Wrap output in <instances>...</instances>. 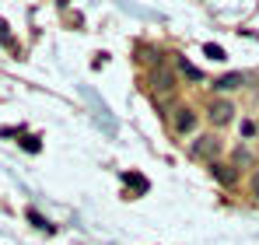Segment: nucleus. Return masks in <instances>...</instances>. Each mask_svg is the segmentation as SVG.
<instances>
[{
  "instance_id": "6",
  "label": "nucleus",
  "mask_w": 259,
  "mask_h": 245,
  "mask_svg": "<svg viewBox=\"0 0 259 245\" xmlns=\"http://www.w3.org/2000/svg\"><path fill=\"white\" fill-rule=\"evenodd\" d=\"M172 88H175V74H168L165 67L154 70V91H172Z\"/></svg>"
},
{
  "instance_id": "5",
  "label": "nucleus",
  "mask_w": 259,
  "mask_h": 245,
  "mask_svg": "<svg viewBox=\"0 0 259 245\" xmlns=\"http://www.w3.org/2000/svg\"><path fill=\"white\" fill-rule=\"evenodd\" d=\"M210 168H214L217 182H224V186H235V179H238V175H235V168H231V165H221V161H214Z\"/></svg>"
},
{
  "instance_id": "14",
  "label": "nucleus",
  "mask_w": 259,
  "mask_h": 245,
  "mask_svg": "<svg viewBox=\"0 0 259 245\" xmlns=\"http://www.w3.org/2000/svg\"><path fill=\"white\" fill-rule=\"evenodd\" d=\"M0 39H4V42H11V32H7V25H4V21H0Z\"/></svg>"
},
{
  "instance_id": "13",
  "label": "nucleus",
  "mask_w": 259,
  "mask_h": 245,
  "mask_svg": "<svg viewBox=\"0 0 259 245\" xmlns=\"http://www.w3.org/2000/svg\"><path fill=\"white\" fill-rule=\"evenodd\" d=\"M21 147H25V151H39V140H35V137H25Z\"/></svg>"
},
{
  "instance_id": "7",
  "label": "nucleus",
  "mask_w": 259,
  "mask_h": 245,
  "mask_svg": "<svg viewBox=\"0 0 259 245\" xmlns=\"http://www.w3.org/2000/svg\"><path fill=\"white\" fill-rule=\"evenodd\" d=\"M175 67H179V70H182V74H186L189 81H203V74H200V67H193V63H189L186 56H175Z\"/></svg>"
},
{
  "instance_id": "2",
  "label": "nucleus",
  "mask_w": 259,
  "mask_h": 245,
  "mask_svg": "<svg viewBox=\"0 0 259 245\" xmlns=\"http://www.w3.org/2000/svg\"><path fill=\"white\" fill-rule=\"evenodd\" d=\"M235 112H238V109H235L231 98H214L210 109H207V119L214 123V126H228V123L235 119Z\"/></svg>"
},
{
  "instance_id": "10",
  "label": "nucleus",
  "mask_w": 259,
  "mask_h": 245,
  "mask_svg": "<svg viewBox=\"0 0 259 245\" xmlns=\"http://www.w3.org/2000/svg\"><path fill=\"white\" fill-rule=\"evenodd\" d=\"M256 133H259V130H256V123H252V119H245V123H242V137H245V140H252Z\"/></svg>"
},
{
  "instance_id": "11",
  "label": "nucleus",
  "mask_w": 259,
  "mask_h": 245,
  "mask_svg": "<svg viewBox=\"0 0 259 245\" xmlns=\"http://www.w3.org/2000/svg\"><path fill=\"white\" fill-rule=\"evenodd\" d=\"M203 53H207L210 60H224V49H221V46H214V42H210V46H207Z\"/></svg>"
},
{
  "instance_id": "12",
  "label": "nucleus",
  "mask_w": 259,
  "mask_h": 245,
  "mask_svg": "<svg viewBox=\"0 0 259 245\" xmlns=\"http://www.w3.org/2000/svg\"><path fill=\"white\" fill-rule=\"evenodd\" d=\"M249 189H252V196L259 200V168L252 172V179H249Z\"/></svg>"
},
{
  "instance_id": "8",
  "label": "nucleus",
  "mask_w": 259,
  "mask_h": 245,
  "mask_svg": "<svg viewBox=\"0 0 259 245\" xmlns=\"http://www.w3.org/2000/svg\"><path fill=\"white\" fill-rule=\"evenodd\" d=\"M242 165H252V154H249L245 147H238V151H235V158H231V168H242Z\"/></svg>"
},
{
  "instance_id": "9",
  "label": "nucleus",
  "mask_w": 259,
  "mask_h": 245,
  "mask_svg": "<svg viewBox=\"0 0 259 245\" xmlns=\"http://www.w3.org/2000/svg\"><path fill=\"white\" fill-rule=\"evenodd\" d=\"M28 221H32V224H35V228H42V231H53V224H49V221H46V217H39V214H35V210H28Z\"/></svg>"
},
{
  "instance_id": "4",
  "label": "nucleus",
  "mask_w": 259,
  "mask_h": 245,
  "mask_svg": "<svg viewBox=\"0 0 259 245\" xmlns=\"http://www.w3.org/2000/svg\"><path fill=\"white\" fill-rule=\"evenodd\" d=\"M217 91H238V88H245V77L242 74H224V77H217L214 81Z\"/></svg>"
},
{
  "instance_id": "1",
  "label": "nucleus",
  "mask_w": 259,
  "mask_h": 245,
  "mask_svg": "<svg viewBox=\"0 0 259 245\" xmlns=\"http://www.w3.org/2000/svg\"><path fill=\"white\" fill-rule=\"evenodd\" d=\"M221 147H224V144H221V137H217V133H200V137L193 140L189 154H193V158H203V161L214 165L217 158H221Z\"/></svg>"
},
{
  "instance_id": "3",
  "label": "nucleus",
  "mask_w": 259,
  "mask_h": 245,
  "mask_svg": "<svg viewBox=\"0 0 259 245\" xmlns=\"http://www.w3.org/2000/svg\"><path fill=\"white\" fill-rule=\"evenodd\" d=\"M196 123H200V116H196V109H189V105H179V109L172 112V130H175V133H182V137L193 133Z\"/></svg>"
}]
</instances>
